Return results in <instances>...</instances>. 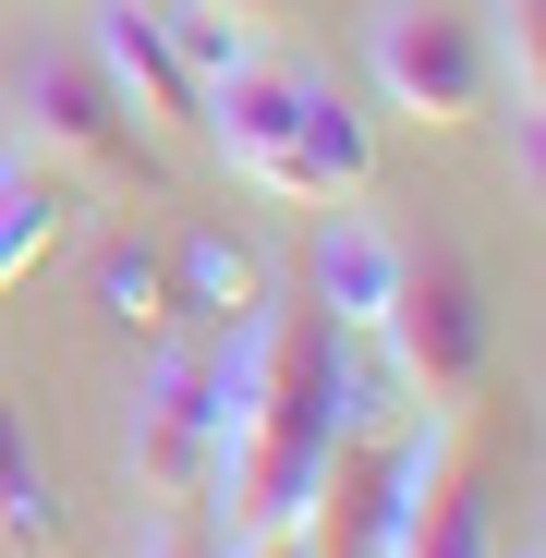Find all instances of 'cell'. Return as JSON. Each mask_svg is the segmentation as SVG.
I'll return each mask as SVG.
<instances>
[{
  "instance_id": "6da1fadb",
  "label": "cell",
  "mask_w": 546,
  "mask_h": 558,
  "mask_svg": "<svg viewBox=\"0 0 546 558\" xmlns=\"http://www.w3.org/2000/svg\"><path fill=\"white\" fill-rule=\"evenodd\" d=\"M352 328L328 304H255L219 340V474L207 510L231 534H304L328 498V461L352 437Z\"/></svg>"
},
{
  "instance_id": "7a4b0ae2",
  "label": "cell",
  "mask_w": 546,
  "mask_h": 558,
  "mask_svg": "<svg viewBox=\"0 0 546 558\" xmlns=\"http://www.w3.org/2000/svg\"><path fill=\"white\" fill-rule=\"evenodd\" d=\"M364 340H389V377L413 389V413H474L486 389V292L462 243H401V279Z\"/></svg>"
},
{
  "instance_id": "3957f363",
  "label": "cell",
  "mask_w": 546,
  "mask_h": 558,
  "mask_svg": "<svg viewBox=\"0 0 546 558\" xmlns=\"http://www.w3.org/2000/svg\"><path fill=\"white\" fill-rule=\"evenodd\" d=\"M377 558H498V486H486L474 413H425V425L389 449Z\"/></svg>"
},
{
  "instance_id": "277c9868",
  "label": "cell",
  "mask_w": 546,
  "mask_h": 558,
  "mask_svg": "<svg viewBox=\"0 0 546 558\" xmlns=\"http://www.w3.org/2000/svg\"><path fill=\"white\" fill-rule=\"evenodd\" d=\"M364 61H377V98H389L401 122H425V134H462V122H486V98H498V61H486L474 0H377Z\"/></svg>"
},
{
  "instance_id": "5b68a950",
  "label": "cell",
  "mask_w": 546,
  "mask_h": 558,
  "mask_svg": "<svg viewBox=\"0 0 546 558\" xmlns=\"http://www.w3.org/2000/svg\"><path fill=\"white\" fill-rule=\"evenodd\" d=\"M122 474H134L146 510H207V474H219V340L146 364L134 425H122Z\"/></svg>"
},
{
  "instance_id": "8992f818",
  "label": "cell",
  "mask_w": 546,
  "mask_h": 558,
  "mask_svg": "<svg viewBox=\"0 0 546 558\" xmlns=\"http://www.w3.org/2000/svg\"><path fill=\"white\" fill-rule=\"evenodd\" d=\"M25 134H37V158H73V170H110V182H146L158 195V134L122 110V85L98 73V49L25 61Z\"/></svg>"
},
{
  "instance_id": "52a82bcc",
  "label": "cell",
  "mask_w": 546,
  "mask_h": 558,
  "mask_svg": "<svg viewBox=\"0 0 546 558\" xmlns=\"http://www.w3.org/2000/svg\"><path fill=\"white\" fill-rule=\"evenodd\" d=\"M364 182H377V122H364L328 73H304L292 134H280V170H267V195H292V207H352Z\"/></svg>"
},
{
  "instance_id": "ba28073f",
  "label": "cell",
  "mask_w": 546,
  "mask_h": 558,
  "mask_svg": "<svg viewBox=\"0 0 546 558\" xmlns=\"http://www.w3.org/2000/svg\"><path fill=\"white\" fill-rule=\"evenodd\" d=\"M98 73L122 85V110L146 134H195V49L170 37V13H146V0H98Z\"/></svg>"
},
{
  "instance_id": "9c48e42d",
  "label": "cell",
  "mask_w": 546,
  "mask_h": 558,
  "mask_svg": "<svg viewBox=\"0 0 546 558\" xmlns=\"http://www.w3.org/2000/svg\"><path fill=\"white\" fill-rule=\"evenodd\" d=\"M389 279H401V231H377L364 207H328L316 219V304L364 340L377 328V304H389Z\"/></svg>"
},
{
  "instance_id": "30bf717a",
  "label": "cell",
  "mask_w": 546,
  "mask_h": 558,
  "mask_svg": "<svg viewBox=\"0 0 546 558\" xmlns=\"http://www.w3.org/2000/svg\"><path fill=\"white\" fill-rule=\"evenodd\" d=\"M61 243H73V182L49 158H0V292L37 279Z\"/></svg>"
},
{
  "instance_id": "8fae6325",
  "label": "cell",
  "mask_w": 546,
  "mask_h": 558,
  "mask_svg": "<svg viewBox=\"0 0 546 558\" xmlns=\"http://www.w3.org/2000/svg\"><path fill=\"white\" fill-rule=\"evenodd\" d=\"M0 546H61V498H49V461L13 389H0Z\"/></svg>"
},
{
  "instance_id": "7c38bea8",
  "label": "cell",
  "mask_w": 546,
  "mask_h": 558,
  "mask_svg": "<svg viewBox=\"0 0 546 558\" xmlns=\"http://www.w3.org/2000/svg\"><path fill=\"white\" fill-rule=\"evenodd\" d=\"M486 61L510 73V98H546V0H486Z\"/></svg>"
},
{
  "instance_id": "4fadbf2b",
  "label": "cell",
  "mask_w": 546,
  "mask_h": 558,
  "mask_svg": "<svg viewBox=\"0 0 546 558\" xmlns=\"http://www.w3.org/2000/svg\"><path fill=\"white\" fill-rule=\"evenodd\" d=\"M98 304H110L122 328H158V316H170V255H158V243H110V255H98Z\"/></svg>"
},
{
  "instance_id": "5bb4252c",
  "label": "cell",
  "mask_w": 546,
  "mask_h": 558,
  "mask_svg": "<svg viewBox=\"0 0 546 558\" xmlns=\"http://www.w3.org/2000/svg\"><path fill=\"white\" fill-rule=\"evenodd\" d=\"M170 267H182V279H195V292H219L231 316H255V255H231V243H182Z\"/></svg>"
},
{
  "instance_id": "9a60e30c",
  "label": "cell",
  "mask_w": 546,
  "mask_h": 558,
  "mask_svg": "<svg viewBox=\"0 0 546 558\" xmlns=\"http://www.w3.org/2000/svg\"><path fill=\"white\" fill-rule=\"evenodd\" d=\"M146 558H219V522H207V510H158Z\"/></svg>"
},
{
  "instance_id": "2e32d148",
  "label": "cell",
  "mask_w": 546,
  "mask_h": 558,
  "mask_svg": "<svg viewBox=\"0 0 546 558\" xmlns=\"http://www.w3.org/2000/svg\"><path fill=\"white\" fill-rule=\"evenodd\" d=\"M195 13H207V25H231V37H267V25L292 13V0H195Z\"/></svg>"
},
{
  "instance_id": "e0dca14e",
  "label": "cell",
  "mask_w": 546,
  "mask_h": 558,
  "mask_svg": "<svg viewBox=\"0 0 546 558\" xmlns=\"http://www.w3.org/2000/svg\"><path fill=\"white\" fill-rule=\"evenodd\" d=\"M219 558H316L304 534H219Z\"/></svg>"
}]
</instances>
